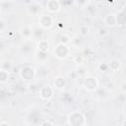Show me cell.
<instances>
[{"label":"cell","instance_id":"cell-10","mask_svg":"<svg viewBox=\"0 0 126 126\" xmlns=\"http://www.w3.org/2000/svg\"><path fill=\"white\" fill-rule=\"evenodd\" d=\"M116 25H119V26L126 25V11L122 10L116 14Z\"/></svg>","mask_w":126,"mask_h":126},{"label":"cell","instance_id":"cell-17","mask_svg":"<svg viewBox=\"0 0 126 126\" xmlns=\"http://www.w3.org/2000/svg\"><path fill=\"white\" fill-rule=\"evenodd\" d=\"M0 126H11V125H10V123H8L7 121H1Z\"/></svg>","mask_w":126,"mask_h":126},{"label":"cell","instance_id":"cell-18","mask_svg":"<svg viewBox=\"0 0 126 126\" xmlns=\"http://www.w3.org/2000/svg\"><path fill=\"white\" fill-rule=\"evenodd\" d=\"M0 22H1V29H0V30H1V31H3V27H4V21L1 19V21H0Z\"/></svg>","mask_w":126,"mask_h":126},{"label":"cell","instance_id":"cell-9","mask_svg":"<svg viewBox=\"0 0 126 126\" xmlns=\"http://www.w3.org/2000/svg\"><path fill=\"white\" fill-rule=\"evenodd\" d=\"M66 87V79L63 76H57L54 79V88L57 90H63Z\"/></svg>","mask_w":126,"mask_h":126},{"label":"cell","instance_id":"cell-16","mask_svg":"<svg viewBox=\"0 0 126 126\" xmlns=\"http://www.w3.org/2000/svg\"><path fill=\"white\" fill-rule=\"evenodd\" d=\"M41 126H53L49 121H44L42 124H41Z\"/></svg>","mask_w":126,"mask_h":126},{"label":"cell","instance_id":"cell-6","mask_svg":"<svg viewBox=\"0 0 126 126\" xmlns=\"http://www.w3.org/2000/svg\"><path fill=\"white\" fill-rule=\"evenodd\" d=\"M39 95L42 99H50L53 96V89L49 86H44L39 90Z\"/></svg>","mask_w":126,"mask_h":126},{"label":"cell","instance_id":"cell-4","mask_svg":"<svg viewBox=\"0 0 126 126\" xmlns=\"http://www.w3.org/2000/svg\"><path fill=\"white\" fill-rule=\"evenodd\" d=\"M84 87L87 91H90V92L94 91L98 87V81L94 76H88L84 81Z\"/></svg>","mask_w":126,"mask_h":126},{"label":"cell","instance_id":"cell-12","mask_svg":"<svg viewBox=\"0 0 126 126\" xmlns=\"http://www.w3.org/2000/svg\"><path fill=\"white\" fill-rule=\"evenodd\" d=\"M38 48L41 52H46L48 49V42L46 40H40L38 43Z\"/></svg>","mask_w":126,"mask_h":126},{"label":"cell","instance_id":"cell-1","mask_svg":"<svg viewBox=\"0 0 126 126\" xmlns=\"http://www.w3.org/2000/svg\"><path fill=\"white\" fill-rule=\"evenodd\" d=\"M68 123L70 126H85L86 117L80 111H73L68 116Z\"/></svg>","mask_w":126,"mask_h":126},{"label":"cell","instance_id":"cell-5","mask_svg":"<svg viewBox=\"0 0 126 126\" xmlns=\"http://www.w3.org/2000/svg\"><path fill=\"white\" fill-rule=\"evenodd\" d=\"M38 23L41 28L43 29H49L53 25V18L50 15H41L39 17Z\"/></svg>","mask_w":126,"mask_h":126},{"label":"cell","instance_id":"cell-14","mask_svg":"<svg viewBox=\"0 0 126 126\" xmlns=\"http://www.w3.org/2000/svg\"><path fill=\"white\" fill-rule=\"evenodd\" d=\"M9 78V72L5 70H0V82L5 83Z\"/></svg>","mask_w":126,"mask_h":126},{"label":"cell","instance_id":"cell-19","mask_svg":"<svg viewBox=\"0 0 126 126\" xmlns=\"http://www.w3.org/2000/svg\"><path fill=\"white\" fill-rule=\"evenodd\" d=\"M122 126H126V118L123 120V122H122Z\"/></svg>","mask_w":126,"mask_h":126},{"label":"cell","instance_id":"cell-11","mask_svg":"<svg viewBox=\"0 0 126 126\" xmlns=\"http://www.w3.org/2000/svg\"><path fill=\"white\" fill-rule=\"evenodd\" d=\"M108 67H109V69L112 70V71H117V70L119 69V67H120V61H119L118 59H112V60L109 62Z\"/></svg>","mask_w":126,"mask_h":126},{"label":"cell","instance_id":"cell-3","mask_svg":"<svg viewBox=\"0 0 126 126\" xmlns=\"http://www.w3.org/2000/svg\"><path fill=\"white\" fill-rule=\"evenodd\" d=\"M19 74H20V77L24 81H30V80L33 79L35 72H34V69L33 68H32L30 66H25V67H23L20 70Z\"/></svg>","mask_w":126,"mask_h":126},{"label":"cell","instance_id":"cell-15","mask_svg":"<svg viewBox=\"0 0 126 126\" xmlns=\"http://www.w3.org/2000/svg\"><path fill=\"white\" fill-rule=\"evenodd\" d=\"M120 89H121V91H122V92L126 93V82H124V83H122V84H121Z\"/></svg>","mask_w":126,"mask_h":126},{"label":"cell","instance_id":"cell-7","mask_svg":"<svg viewBox=\"0 0 126 126\" xmlns=\"http://www.w3.org/2000/svg\"><path fill=\"white\" fill-rule=\"evenodd\" d=\"M61 8V3L56 0H49L46 2V9L49 12H57Z\"/></svg>","mask_w":126,"mask_h":126},{"label":"cell","instance_id":"cell-2","mask_svg":"<svg viewBox=\"0 0 126 126\" xmlns=\"http://www.w3.org/2000/svg\"><path fill=\"white\" fill-rule=\"evenodd\" d=\"M69 52H70L69 47L66 44H64V43L60 42L59 44L56 45V47H54V54L59 59L66 58L69 55Z\"/></svg>","mask_w":126,"mask_h":126},{"label":"cell","instance_id":"cell-8","mask_svg":"<svg viewBox=\"0 0 126 126\" xmlns=\"http://www.w3.org/2000/svg\"><path fill=\"white\" fill-rule=\"evenodd\" d=\"M103 22H104V25L107 26V27H113L116 25V14H108L104 17L103 19Z\"/></svg>","mask_w":126,"mask_h":126},{"label":"cell","instance_id":"cell-13","mask_svg":"<svg viewBox=\"0 0 126 126\" xmlns=\"http://www.w3.org/2000/svg\"><path fill=\"white\" fill-rule=\"evenodd\" d=\"M89 32H90V28L87 25H82L79 27V33L81 35H87Z\"/></svg>","mask_w":126,"mask_h":126}]
</instances>
